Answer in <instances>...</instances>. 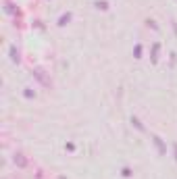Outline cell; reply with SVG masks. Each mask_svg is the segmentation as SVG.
<instances>
[{
	"label": "cell",
	"instance_id": "6",
	"mask_svg": "<svg viewBox=\"0 0 177 179\" xmlns=\"http://www.w3.org/2000/svg\"><path fill=\"white\" fill-rule=\"evenodd\" d=\"M135 59H142V46L140 44L135 46Z\"/></svg>",
	"mask_w": 177,
	"mask_h": 179
},
{
	"label": "cell",
	"instance_id": "4",
	"mask_svg": "<svg viewBox=\"0 0 177 179\" xmlns=\"http://www.w3.org/2000/svg\"><path fill=\"white\" fill-rule=\"evenodd\" d=\"M11 54H13V56H11L13 63H19V60H21V59H19V52H17V48H15V46L11 48Z\"/></svg>",
	"mask_w": 177,
	"mask_h": 179
},
{
	"label": "cell",
	"instance_id": "5",
	"mask_svg": "<svg viewBox=\"0 0 177 179\" xmlns=\"http://www.w3.org/2000/svg\"><path fill=\"white\" fill-rule=\"evenodd\" d=\"M121 175H123V177H131V175H133V171H131L129 167H123V171H121Z\"/></svg>",
	"mask_w": 177,
	"mask_h": 179
},
{
	"label": "cell",
	"instance_id": "1",
	"mask_svg": "<svg viewBox=\"0 0 177 179\" xmlns=\"http://www.w3.org/2000/svg\"><path fill=\"white\" fill-rule=\"evenodd\" d=\"M152 142H154V146L158 148V152H161V154H167V146L163 144V140H161L158 135H152Z\"/></svg>",
	"mask_w": 177,
	"mask_h": 179
},
{
	"label": "cell",
	"instance_id": "3",
	"mask_svg": "<svg viewBox=\"0 0 177 179\" xmlns=\"http://www.w3.org/2000/svg\"><path fill=\"white\" fill-rule=\"evenodd\" d=\"M69 21H71V13H67V15H63V17L59 19V25H67Z\"/></svg>",
	"mask_w": 177,
	"mask_h": 179
},
{
	"label": "cell",
	"instance_id": "2",
	"mask_svg": "<svg viewBox=\"0 0 177 179\" xmlns=\"http://www.w3.org/2000/svg\"><path fill=\"white\" fill-rule=\"evenodd\" d=\"M158 50H161V44H158V42H154V44H152V50H150V60H152V65L158 60Z\"/></svg>",
	"mask_w": 177,
	"mask_h": 179
},
{
	"label": "cell",
	"instance_id": "7",
	"mask_svg": "<svg viewBox=\"0 0 177 179\" xmlns=\"http://www.w3.org/2000/svg\"><path fill=\"white\" fill-rule=\"evenodd\" d=\"M173 150H175V160H177V144H173Z\"/></svg>",
	"mask_w": 177,
	"mask_h": 179
}]
</instances>
